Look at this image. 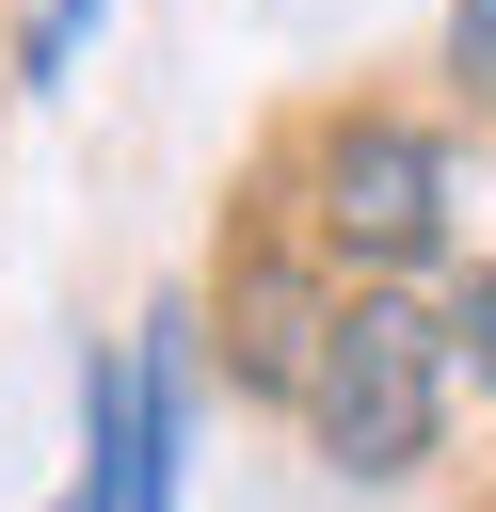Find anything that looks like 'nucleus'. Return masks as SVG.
I'll return each instance as SVG.
<instances>
[{"label":"nucleus","mask_w":496,"mask_h":512,"mask_svg":"<svg viewBox=\"0 0 496 512\" xmlns=\"http://www.w3.org/2000/svg\"><path fill=\"white\" fill-rule=\"evenodd\" d=\"M96 16H112V0H32V16H16V80L48 96V80H64L80 48H96Z\"/></svg>","instance_id":"5"},{"label":"nucleus","mask_w":496,"mask_h":512,"mask_svg":"<svg viewBox=\"0 0 496 512\" xmlns=\"http://www.w3.org/2000/svg\"><path fill=\"white\" fill-rule=\"evenodd\" d=\"M432 64H448V96H464V112H496V0H448Z\"/></svg>","instance_id":"6"},{"label":"nucleus","mask_w":496,"mask_h":512,"mask_svg":"<svg viewBox=\"0 0 496 512\" xmlns=\"http://www.w3.org/2000/svg\"><path fill=\"white\" fill-rule=\"evenodd\" d=\"M272 176H288L304 240L336 256V288H416V272L464 256V144H448L432 112L336 96V112H304V128L272 144Z\"/></svg>","instance_id":"1"},{"label":"nucleus","mask_w":496,"mask_h":512,"mask_svg":"<svg viewBox=\"0 0 496 512\" xmlns=\"http://www.w3.org/2000/svg\"><path fill=\"white\" fill-rule=\"evenodd\" d=\"M448 400H464L448 304H432V288H352L336 336H320V368H304V400H288V432H304L336 480H416V464L448 448Z\"/></svg>","instance_id":"2"},{"label":"nucleus","mask_w":496,"mask_h":512,"mask_svg":"<svg viewBox=\"0 0 496 512\" xmlns=\"http://www.w3.org/2000/svg\"><path fill=\"white\" fill-rule=\"evenodd\" d=\"M432 304H448V368H464V384L496 400V256H464V272H448Z\"/></svg>","instance_id":"4"},{"label":"nucleus","mask_w":496,"mask_h":512,"mask_svg":"<svg viewBox=\"0 0 496 512\" xmlns=\"http://www.w3.org/2000/svg\"><path fill=\"white\" fill-rule=\"evenodd\" d=\"M336 256L304 240V208H288V176L256 160L240 176V208H224V240H208V288H192V336H208V368L240 384V400H304V368H320V336H336Z\"/></svg>","instance_id":"3"}]
</instances>
